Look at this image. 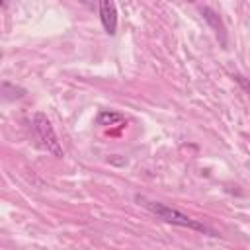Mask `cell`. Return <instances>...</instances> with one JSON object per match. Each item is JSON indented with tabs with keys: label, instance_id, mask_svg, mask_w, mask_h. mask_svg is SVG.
Returning <instances> with one entry per match:
<instances>
[{
	"label": "cell",
	"instance_id": "1",
	"mask_svg": "<svg viewBox=\"0 0 250 250\" xmlns=\"http://www.w3.org/2000/svg\"><path fill=\"white\" fill-rule=\"evenodd\" d=\"M137 201H139L145 209H148L150 213H154L156 217H160V219L166 221V223L180 225V227H188V229H193V230H199V232H209L203 223H199V221L188 217L186 213H182V211H178V209H172V207H168V205H164V203H158V201H150V199L141 197V195H137Z\"/></svg>",
	"mask_w": 250,
	"mask_h": 250
},
{
	"label": "cell",
	"instance_id": "2",
	"mask_svg": "<svg viewBox=\"0 0 250 250\" xmlns=\"http://www.w3.org/2000/svg\"><path fill=\"white\" fill-rule=\"evenodd\" d=\"M33 129H35V135L41 141V145L47 148V152H51L53 156H62V146H61V143L57 139V133H55L51 121L43 113H35Z\"/></svg>",
	"mask_w": 250,
	"mask_h": 250
},
{
	"label": "cell",
	"instance_id": "3",
	"mask_svg": "<svg viewBox=\"0 0 250 250\" xmlns=\"http://www.w3.org/2000/svg\"><path fill=\"white\" fill-rule=\"evenodd\" d=\"M100 20L104 29L109 35H115L117 29V8L113 0H100Z\"/></svg>",
	"mask_w": 250,
	"mask_h": 250
},
{
	"label": "cell",
	"instance_id": "4",
	"mask_svg": "<svg viewBox=\"0 0 250 250\" xmlns=\"http://www.w3.org/2000/svg\"><path fill=\"white\" fill-rule=\"evenodd\" d=\"M121 121H123V115L117 113V111H107V109H104V111H100V115H98V125H117V123H121Z\"/></svg>",
	"mask_w": 250,
	"mask_h": 250
},
{
	"label": "cell",
	"instance_id": "5",
	"mask_svg": "<svg viewBox=\"0 0 250 250\" xmlns=\"http://www.w3.org/2000/svg\"><path fill=\"white\" fill-rule=\"evenodd\" d=\"M0 6H6V0H0Z\"/></svg>",
	"mask_w": 250,
	"mask_h": 250
}]
</instances>
